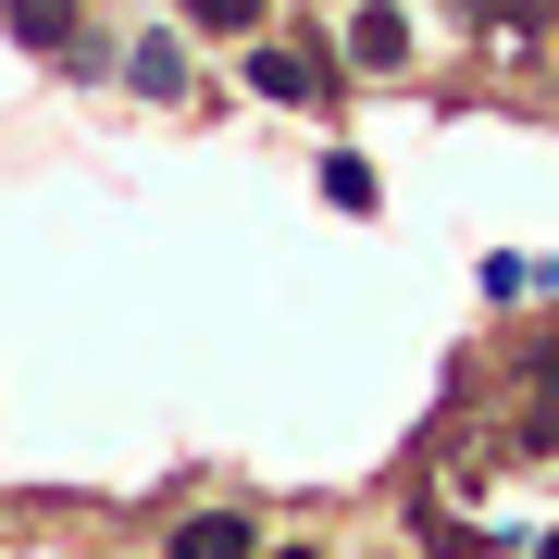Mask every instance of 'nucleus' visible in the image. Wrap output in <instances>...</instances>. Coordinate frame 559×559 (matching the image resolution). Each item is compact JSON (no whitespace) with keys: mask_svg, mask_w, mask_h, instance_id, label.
Returning a JSON list of instances; mask_svg holds the SVG:
<instances>
[{"mask_svg":"<svg viewBox=\"0 0 559 559\" xmlns=\"http://www.w3.org/2000/svg\"><path fill=\"white\" fill-rule=\"evenodd\" d=\"M249 87H261V100H336V50H286V38H261V50H249Z\"/></svg>","mask_w":559,"mask_h":559,"instance_id":"nucleus-1","label":"nucleus"},{"mask_svg":"<svg viewBox=\"0 0 559 559\" xmlns=\"http://www.w3.org/2000/svg\"><path fill=\"white\" fill-rule=\"evenodd\" d=\"M162 559H261V535H249L237 510H187L175 535H162Z\"/></svg>","mask_w":559,"mask_h":559,"instance_id":"nucleus-2","label":"nucleus"},{"mask_svg":"<svg viewBox=\"0 0 559 559\" xmlns=\"http://www.w3.org/2000/svg\"><path fill=\"white\" fill-rule=\"evenodd\" d=\"M348 62H360V75H399V62H411V13H399V0H373V13L348 25Z\"/></svg>","mask_w":559,"mask_h":559,"instance_id":"nucleus-3","label":"nucleus"},{"mask_svg":"<svg viewBox=\"0 0 559 559\" xmlns=\"http://www.w3.org/2000/svg\"><path fill=\"white\" fill-rule=\"evenodd\" d=\"M0 25H13L25 50H75V25H87V0H0Z\"/></svg>","mask_w":559,"mask_h":559,"instance_id":"nucleus-4","label":"nucleus"},{"mask_svg":"<svg viewBox=\"0 0 559 559\" xmlns=\"http://www.w3.org/2000/svg\"><path fill=\"white\" fill-rule=\"evenodd\" d=\"M124 75H138V87H150V100H187V50H175V38H150L138 62H124Z\"/></svg>","mask_w":559,"mask_h":559,"instance_id":"nucleus-5","label":"nucleus"},{"mask_svg":"<svg viewBox=\"0 0 559 559\" xmlns=\"http://www.w3.org/2000/svg\"><path fill=\"white\" fill-rule=\"evenodd\" d=\"M323 200H336V212H373V162L336 150V162H323Z\"/></svg>","mask_w":559,"mask_h":559,"instance_id":"nucleus-6","label":"nucleus"},{"mask_svg":"<svg viewBox=\"0 0 559 559\" xmlns=\"http://www.w3.org/2000/svg\"><path fill=\"white\" fill-rule=\"evenodd\" d=\"M175 13H187V25H212V38H249L261 0H175Z\"/></svg>","mask_w":559,"mask_h":559,"instance_id":"nucleus-7","label":"nucleus"},{"mask_svg":"<svg viewBox=\"0 0 559 559\" xmlns=\"http://www.w3.org/2000/svg\"><path fill=\"white\" fill-rule=\"evenodd\" d=\"M485 13H498V25H510V38H535V25L559 13V0H485Z\"/></svg>","mask_w":559,"mask_h":559,"instance_id":"nucleus-8","label":"nucleus"},{"mask_svg":"<svg viewBox=\"0 0 559 559\" xmlns=\"http://www.w3.org/2000/svg\"><path fill=\"white\" fill-rule=\"evenodd\" d=\"M547 559H559V522H547Z\"/></svg>","mask_w":559,"mask_h":559,"instance_id":"nucleus-9","label":"nucleus"},{"mask_svg":"<svg viewBox=\"0 0 559 559\" xmlns=\"http://www.w3.org/2000/svg\"><path fill=\"white\" fill-rule=\"evenodd\" d=\"M274 559H311V547H274Z\"/></svg>","mask_w":559,"mask_h":559,"instance_id":"nucleus-10","label":"nucleus"}]
</instances>
